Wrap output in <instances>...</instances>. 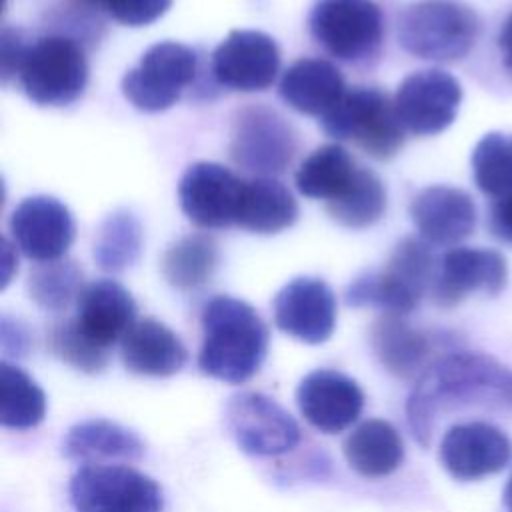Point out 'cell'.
<instances>
[{"instance_id": "6da1fadb", "label": "cell", "mask_w": 512, "mask_h": 512, "mask_svg": "<svg viewBox=\"0 0 512 512\" xmlns=\"http://www.w3.org/2000/svg\"><path fill=\"white\" fill-rule=\"evenodd\" d=\"M464 406L512 410V370L480 352L438 356L414 382L406 400L408 426L430 446L438 416Z\"/></svg>"}, {"instance_id": "7a4b0ae2", "label": "cell", "mask_w": 512, "mask_h": 512, "mask_svg": "<svg viewBox=\"0 0 512 512\" xmlns=\"http://www.w3.org/2000/svg\"><path fill=\"white\" fill-rule=\"evenodd\" d=\"M202 346L198 368L202 374L242 384L262 366L268 352V328L260 314L234 296H214L202 310Z\"/></svg>"}, {"instance_id": "3957f363", "label": "cell", "mask_w": 512, "mask_h": 512, "mask_svg": "<svg viewBox=\"0 0 512 512\" xmlns=\"http://www.w3.org/2000/svg\"><path fill=\"white\" fill-rule=\"evenodd\" d=\"M480 20L460 0H418L398 20L400 46L422 60L452 62L476 44Z\"/></svg>"}, {"instance_id": "277c9868", "label": "cell", "mask_w": 512, "mask_h": 512, "mask_svg": "<svg viewBox=\"0 0 512 512\" xmlns=\"http://www.w3.org/2000/svg\"><path fill=\"white\" fill-rule=\"evenodd\" d=\"M88 74L84 44L50 32L30 42L18 82L28 100L38 106H68L84 94Z\"/></svg>"}, {"instance_id": "5b68a950", "label": "cell", "mask_w": 512, "mask_h": 512, "mask_svg": "<svg viewBox=\"0 0 512 512\" xmlns=\"http://www.w3.org/2000/svg\"><path fill=\"white\" fill-rule=\"evenodd\" d=\"M322 130L336 140H352L368 156L390 160L404 146V126L394 100L382 90L358 86L320 118Z\"/></svg>"}, {"instance_id": "8992f818", "label": "cell", "mask_w": 512, "mask_h": 512, "mask_svg": "<svg viewBox=\"0 0 512 512\" xmlns=\"http://www.w3.org/2000/svg\"><path fill=\"white\" fill-rule=\"evenodd\" d=\"M76 512H162V488L148 474L122 464L82 466L68 486Z\"/></svg>"}, {"instance_id": "52a82bcc", "label": "cell", "mask_w": 512, "mask_h": 512, "mask_svg": "<svg viewBox=\"0 0 512 512\" xmlns=\"http://www.w3.org/2000/svg\"><path fill=\"white\" fill-rule=\"evenodd\" d=\"M308 28L328 54L344 62L368 60L384 40V16L372 0H316Z\"/></svg>"}, {"instance_id": "ba28073f", "label": "cell", "mask_w": 512, "mask_h": 512, "mask_svg": "<svg viewBox=\"0 0 512 512\" xmlns=\"http://www.w3.org/2000/svg\"><path fill=\"white\" fill-rule=\"evenodd\" d=\"M198 74L196 52L180 42L164 40L152 44L122 78L124 98L142 112L172 108Z\"/></svg>"}, {"instance_id": "9c48e42d", "label": "cell", "mask_w": 512, "mask_h": 512, "mask_svg": "<svg viewBox=\"0 0 512 512\" xmlns=\"http://www.w3.org/2000/svg\"><path fill=\"white\" fill-rule=\"evenodd\" d=\"M296 148V130L274 108L262 104L246 106L232 122L230 158L248 172L274 176L288 168Z\"/></svg>"}, {"instance_id": "30bf717a", "label": "cell", "mask_w": 512, "mask_h": 512, "mask_svg": "<svg viewBox=\"0 0 512 512\" xmlns=\"http://www.w3.org/2000/svg\"><path fill=\"white\" fill-rule=\"evenodd\" d=\"M224 422L238 448L252 456H278L300 442L296 420L270 396L238 392L228 398Z\"/></svg>"}, {"instance_id": "8fae6325", "label": "cell", "mask_w": 512, "mask_h": 512, "mask_svg": "<svg viewBox=\"0 0 512 512\" xmlns=\"http://www.w3.org/2000/svg\"><path fill=\"white\" fill-rule=\"evenodd\" d=\"M460 102V82L438 68L408 74L394 96L404 130L416 136H432L446 130L454 122Z\"/></svg>"}, {"instance_id": "7c38bea8", "label": "cell", "mask_w": 512, "mask_h": 512, "mask_svg": "<svg viewBox=\"0 0 512 512\" xmlns=\"http://www.w3.org/2000/svg\"><path fill=\"white\" fill-rule=\"evenodd\" d=\"M244 180L218 162L190 164L178 182V202L198 228L218 230L236 224Z\"/></svg>"}, {"instance_id": "4fadbf2b", "label": "cell", "mask_w": 512, "mask_h": 512, "mask_svg": "<svg viewBox=\"0 0 512 512\" xmlns=\"http://www.w3.org/2000/svg\"><path fill=\"white\" fill-rule=\"evenodd\" d=\"M212 78L234 92H260L280 70V50L260 30H232L212 52Z\"/></svg>"}, {"instance_id": "5bb4252c", "label": "cell", "mask_w": 512, "mask_h": 512, "mask_svg": "<svg viewBox=\"0 0 512 512\" xmlns=\"http://www.w3.org/2000/svg\"><path fill=\"white\" fill-rule=\"evenodd\" d=\"M272 314L284 334L304 344H322L336 328V296L322 278L298 276L276 292Z\"/></svg>"}, {"instance_id": "9a60e30c", "label": "cell", "mask_w": 512, "mask_h": 512, "mask_svg": "<svg viewBox=\"0 0 512 512\" xmlns=\"http://www.w3.org/2000/svg\"><path fill=\"white\" fill-rule=\"evenodd\" d=\"M10 234L20 252L34 262L64 258L76 236L74 216L64 202L38 194L24 198L10 216Z\"/></svg>"}, {"instance_id": "2e32d148", "label": "cell", "mask_w": 512, "mask_h": 512, "mask_svg": "<svg viewBox=\"0 0 512 512\" xmlns=\"http://www.w3.org/2000/svg\"><path fill=\"white\" fill-rule=\"evenodd\" d=\"M296 402L308 424L324 434H336L358 420L364 408V392L350 376L318 368L300 380Z\"/></svg>"}, {"instance_id": "e0dca14e", "label": "cell", "mask_w": 512, "mask_h": 512, "mask_svg": "<svg viewBox=\"0 0 512 512\" xmlns=\"http://www.w3.org/2000/svg\"><path fill=\"white\" fill-rule=\"evenodd\" d=\"M506 260L488 248H452L440 260L430 298L442 308L456 306L472 292L498 294L506 286Z\"/></svg>"}, {"instance_id": "ac0fdd59", "label": "cell", "mask_w": 512, "mask_h": 512, "mask_svg": "<svg viewBox=\"0 0 512 512\" xmlns=\"http://www.w3.org/2000/svg\"><path fill=\"white\" fill-rule=\"evenodd\" d=\"M512 458L510 438L486 422L452 426L440 442V460L456 480H480L500 472Z\"/></svg>"}, {"instance_id": "d6986e66", "label": "cell", "mask_w": 512, "mask_h": 512, "mask_svg": "<svg viewBox=\"0 0 512 512\" xmlns=\"http://www.w3.org/2000/svg\"><path fill=\"white\" fill-rule=\"evenodd\" d=\"M136 312L132 294L120 282L100 278L80 292L72 322L88 340L110 350L134 326Z\"/></svg>"}, {"instance_id": "ffe728a7", "label": "cell", "mask_w": 512, "mask_h": 512, "mask_svg": "<svg viewBox=\"0 0 512 512\" xmlns=\"http://www.w3.org/2000/svg\"><path fill=\"white\" fill-rule=\"evenodd\" d=\"M410 218L430 246H452L468 238L476 224L472 198L452 186H428L410 204Z\"/></svg>"}, {"instance_id": "44dd1931", "label": "cell", "mask_w": 512, "mask_h": 512, "mask_svg": "<svg viewBox=\"0 0 512 512\" xmlns=\"http://www.w3.org/2000/svg\"><path fill=\"white\" fill-rule=\"evenodd\" d=\"M442 336L414 328L400 314H382L370 328V346L380 364L402 380L418 378L436 358Z\"/></svg>"}, {"instance_id": "7402d4cb", "label": "cell", "mask_w": 512, "mask_h": 512, "mask_svg": "<svg viewBox=\"0 0 512 512\" xmlns=\"http://www.w3.org/2000/svg\"><path fill=\"white\" fill-rule=\"evenodd\" d=\"M120 356L126 370L140 376L166 378L180 372L188 352L176 332L154 318L136 320L120 342Z\"/></svg>"}, {"instance_id": "603a6c76", "label": "cell", "mask_w": 512, "mask_h": 512, "mask_svg": "<svg viewBox=\"0 0 512 512\" xmlns=\"http://www.w3.org/2000/svg\"><path fill=\"white\" fill-rule=\"evenodd\" d=\"M282 100L300 114L322 118L346 94L344 76L324 58H300L290 64L278 84Z\"/></svg>"}, {"instance_id": "cb8c5ba5", "label": "cell", "mask_w": 512, "mask_h": 512, "mask_svg": "<svg viewBox=\"0 0 512 512\" xmlns=\"http://www.w3.org/2000/svg\"><path fill=\"white\" fill-rule=\"evenodd\" d=\"M144 450V442L134 430L108 418L76 422L68 428L62 442V454L66 458L90 464L110 458L138 460L144 456Z\"/></svg>"}, {"instance_id": "d4e9b609", "label": "cell", "mask_w": 512, "mask_h": 512, "mask_svg": "<svg viewBox=\"0 0 512 512\" xmlns=\"http://www.w3.org/2000/svg\"><path fill=\"white\" fill-rule=\"evenodd\" d=\"M298 220L292 192L272 176L244 180L236 226L254 234H278Z\"/></svg>"}, {"instance_id": "484cf974", "label": "cell", "mask_w": 512, "mask_h": 512, "mask_svg": "<svg viewBox=\"0 0 512 512\" xmlns=\"http://www.w3.org/2000/svg\"><path fill=\"white\" fill-rule=\"evenodd\" d=\"M346 462L364 478H384L400 468L404 444L398 430L386 420H366L344 442Z\"/></svg>"}, {"instance_id": "4316f807", "label": "cell", "mask_w": 512, "mask_h": 512, "mask_svg": "<svg viewBox=\"0 0 512 512\" xmlns=\"http://www.w3.org/2000/svg\"><path fill=\"white\" fill-rule=\"evenodd\" d=\"M360 166L340 144H324L310 152L296 170L294 182L302 196L334 202L352 186Z\"/></svg>"}, {"instance_id": "83f0119b", "label": "cell", "mask_w": 512, "mask_h": 512, "mask_svg": "<svg viewBox=\"0 0 512 512\" xmlns=\"http://www.w3.org/2000/svg\"><path fill=\"white\" fill-rule=\"evenodd\" d=\"M220 250L218 242L208 234H186L172 242L160 262L164 280L182 292L206 286L218 268Z\"/></svg>"}, {"instance_id": "f1b7e54d", "label": "cell", "mask_w": 512, "mask_h": 512, "mask_svg": "<svg viewBox=\"0 0 512 512\" xmlns=\"http://www.w3.org/2000/svg\"><path fill=\"white\" fill-rule=\"evenodd\" d=\"M144 246V230L136 214L118 208L110 212L96 230L92 256L104 272L120 274L132 268Z\"/></svg>"}, {"instance_id": "f546056e", "label": "cell", "mask_w": 512, "mask_h": 512, "mask_svg": "<svg viewBox=\"0 0 512 512\" xmlns=\"http://www.w3.org/2000/svg\"><path fill=\"white\" fill-rule=\"evenodd\" d=\"M46 416V394L22 368L0 364V424L10 430H30Z\"/></svg>"}, {"instance_id": "4dcf8cb0", "label": "cell", "mask_w": 512, "mask_h": 512, "mask_svg": "<svg viewBox=\"0 0 512 512\" xmlns=\"http://www.w3.org/2000/svg\"><path fill=\"white\" fill-rule=\"evenodd\" d=\"M346 304L352 308H378L384 314H400L406 316L420 304L422 296H418L412 288H408L396 274L388 268L370 270L356 276L346 288Z\"/></svg>"}, {"instance_id": "1f68e13d", "label": "cell", "mask_w": 512, "mask_h": 512, "mask_svg": "<svg viewBox=\"0 0 512 512\" xmlns=\"http://www.w3.org/2000/svg\"><path fill=\"white\" fill-rule=\"evenodd\" d=\"M326 210L340 226L354 230L368 228L386 212V188L372 170L360 166L346 194L334 202H328Z\"/></svg>"}, {"instance_id": "d6a6232c", "label": "cell", "mask_w": 512, "mask_h": 512, "mask_svg": "<svg viewBox=\"0 0 512 512\" xmlns=\"http://www.w3.org/2000/svg\"><path fill=\"white\" fill-rule=\"evenodd\" d=\"M84 274L74 260L40 262L28 276V296L48 312H62L84 290Z\"/></svg>"}, {"instance_id": "836d02e7", "label": "cell", "mask_w": 512, "mask_h": 512, "mask_svg": "<svg viewBox=\"0 0 512 512\" xmlns=\"http://www.w3.org/2000/svg\"><path fill=\"white\" fill-rule=\"evenodd\" d=\"M474 182L486 196L512 192V134L490 132L472 150Z\"/></svg>"}, {"instance_id": "e575fe53", "label": "cell", "mask_w": 512, "mask_h": 512, "mask_svg": "<svg viewBox=\"0 0 512 512\" xmlns=\"http://www.w3.org/2000/svg\"><path fill=\"white\" fill-rule=\"evenodd\" d=\"M48 348L68 366L86 372L98 374L108 366L110 354L106 348L88 340L72 322V318L56 322L48 332Z\"/></svg>"}, {"instance_id": "d590c367", "label": "cell", "mask_w": 512, "mask_h": 512, "mask_svg": "<svg viewBox=\"0 0 512 512\" xmlns=\"http://www.w3.org/2000/svg\"><path fill=\"white\" fill-rule=\"evenodd\" d=\"M172 6V0H108L106 10L118 24L148 26L162 18Z\"/></svg>"}, {"instance_id": "8d00e7d4", "label": "cell", "mask_w": 512, "mask_h": 512, "mask_svg": "<svg viewBox=\"0 0 512 512\" xmlns=\"http://www.w3.org/2000/svg\"><path fill=\"white\" fill-rule=\"evenodd\" d=\"M30 42H26V36L18 28L4 26L0 34V78L2 82H8L10 78L18 76V70L22 66V60L26 56Z\"/></svg>"}, {"instance_id": "74e56055", "label": "cell", "mask_w": 512, "mask_h": 512, "mask_svg": "<svg viewBox=\"0 0 512 512\" xmlns=\"http://www.w3.org/2000/svg\"><path fill=\"white\" fill-rule=\"evenodd\" d=\"M30 346L32 338L28 328L18 318L4 314L0 320V348L4 360L24 358L30 352Z\"/></svg>"}, {"instance_id": "f35d334b", "label": "cell", "mask_w": 512, "mask_h": 512, "mask_svg": "<svg viewBox=\"0 0 512 512\" xmlns=\"http://www.w3.org/2000/svg\"><path fill=\"white\" fill-rule=\"evenodd\" d=\"M488 228L494 238L512 244V192L502 198H496V202L490 208Z\"/></svg>"}, {"instance_id": "ab89813d", "label": "cell", "mask_w": 512, "mask_h": 512, "mask_svg": "<svg viewBox=\"0 0 512 512\" xmlns=\"http://www.w3.org/2000/svg\"><path fill=\"white\" fill-rule=\"evenodd\" d=\"M498 48L502 54V62L506 66V70L512 76V14L504 20L500 34H498Z\"/></svg>"}, {"instance_id": "60d3db41", "label": "cell", "mask_w": 512, "mask_h": 512, "mask_svg": "<svg viewBox=\"0 0 512 512\" xmlns=\"http://www.w3.org/2000/svg\"><path fill=\"white\" fill-rule=\"evenodd\" d=\"M18 268V260H16V254L10 246V242L4 238L2 240V288H6L14 276Z\"/></svg>"}, {"instance_id": "b9f144b4", "label": "cell", "mask_w": 512, "mask_h": 512, "mask_svg": "<svg viewBox=\"0 0 512 512\" xmlns=\"http://www.w3.org/2000/svg\"><path fill=\"white\" fill-rule=\"evenodd\" d=\"M502 504H504V510L506 512H512V474L504 486V492H502Z\"/></svg>"}, {"instance_id": "7bdbcfd3", "label": "cell", "mask_w": 512, "mask_h": 512, "mask_svg": "<svg viewBox=\"0 0 512 512\" xmlns=\"http://www.w3.org/2000/svg\"><path fill=\"white\" fill-rule=\"evenodd\" d=\"M72 2L82 4V6H86V8H92V10H96V12L106 10V4H108V0H72Z\"/></svg>"}]
</instances>
